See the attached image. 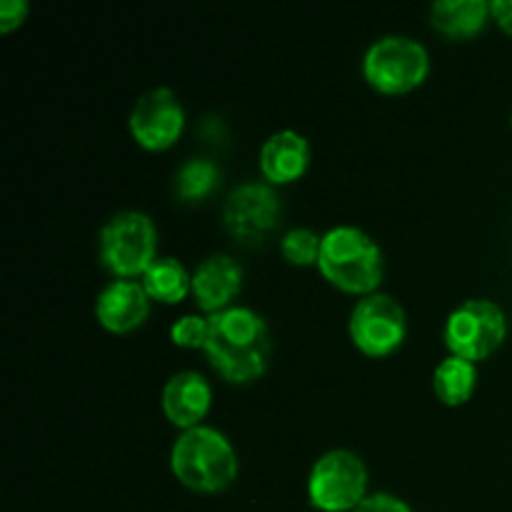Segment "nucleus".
<instances>
[{
	"label": "nucleus",
	"instance_id": "5701e85b",
	"mask_svg": "<svg viewBox=\"0 0 512 512\" xmlns=\"http://www.w3.org/2000/svg\"><path fill=\"white\" fill-rule=\"evenodd\" d=\"M490 15H493L495 23L512 35V0H493L490 3Z\"/></svg>",
	"mask_w": 512,
	"mask_h": 512
},
{
	"label": "nucleus",
	"instance_id": "a211bd4d",
	"mask_svg": "<svg viewBox=\"0 0 512 512\" xmlns=\"http://www.w3.org/2000/svg\"><path fill=\"white\" fill-rule=\"evenodd\" d=\"M220 168L215 160L210 158H188L178 170H175L173 178V193L175 198L183 200V203H200V200L208 198L220 183Z\"/></svg>",
	"mask_w": 512,
	"mask_h": 512
},
{
	"label": "nucleus",
	"instance_id": "9b49d317",
	"mask_svg": "<svg viewBox=\"0 0 512 512\" xmlns=\"http://www.w3.org/2000/svg\"><path fill=\"white\" fill-rule=\"evenodd\" d=\"M210 405H213V388L198 370H180V373L170 375L160 393V408H163L165 418L180 430L203 425L205 415L210 413Z\"/></svg>",
	"mask_w": 512,
	"mask_h": 512
},
{
	"label": "nucleus",
	"instance_id": "6ab92c4d",
	"mask_svg": "<svg viewBox=\"0 0 512 512\" xmlns=\"http://www.w3.org/2000/svg\"><path fill=\"white\" fill-rule=\"evenodd\" d=\"M320 245H323V235L315 233L313 228H290L288 233L280 238V253L290 265H318Z\"/></svg>",
	"mask_w": 512,
	"mask_h": 512
},
{
	"label": "nucleus",
	"instance_id": "f8f14e48",
	"mask_svg": "<svg viewBox=\"0 0 512 512\" xmlns=\"http://www.w3.org/2000/svg\"><path fill=\"white\" fill-rule=\"evenodd\" d=\"M150 295L140 280H110L95 298V318L110 333H130L150 315Z\"/></svg>",
	"mask_w": 512,
	"mask_h": 512
},
{
	"label": "nucleus",
	"instance_id": "f257e3e1",
	"mask_svg": "<svg viewBox=\"0 0 512 512\" xmlns=\"http://www.w3.org/2000/svg\"><path fill=\"white\" fill-rule=\"evenodd\" d=\"M208 318L210 335L205 355L210 365L228 383L245 385L258 380L268 370L273 355V340L263 315L248 305H230Z\"/></svg>",
	"mask_w": 512,
	"mask_h": 512
},
{
	"label": "nucleus",
	"instance_id": "423d86ee",
	"mask_svg": "<svg viewBox=\"0 0 512 512\" xmlns=\"http://www.w3.org/2000/svg\"><path fill=\"white\" fill-rule=\"evenodd\" d=\"M368 495V468L358 453L335 448L320 455L308 473V500L315 510L353 512Z\"/></svg>",
	"mask_w": 512,
	"mask_h": 512
},
{
	"label": "nucleus",
	"instance_id": "2eb2a0df",
	"mask_svg": "<svg viewBox=\"0 0 512 512\" xmlns=\"http://www.w3.org/2000/svg\"><path fill=\"white\" fill-rule=\"evenodd\" d=\"M490 18V3L485 0H435L430 5L433 28L455 40L478 35Z\"/></svg>",
	"mask_w": 512,
	"mask_h": 512
},
{
	"label": "nucleus",
	"instance_id": "4be33fe9",
	"mask_svg": "<svg viewBox=\"0 0 512 512\" xmlns=\"http://www.w3.org/2000/svg\"><path fill=\"white\" fill-rule=\"evenodd\" d=\"M30 5L25 0H3L0 3V33H10V30L20 28L28 18Z\"/></svg>",
	"mask_w": 512,
	"mask_h": 512
},
{
	"label": "nucleus",
	"instance_id": "aec40b11",
	"mask_svg": "<svg viewBox=\"0 0 512 512\" xmlns=\"http://www.w3.org/2000/svg\"><path fill=\"white\" fill-rule=\"evenodd\" d=\"M210 335V318L205 315H183L170 325V340L178 348H200L205 350Z\"/></svg>",
	"mask_w": 512,
	"mask_h": 512
},
{
	"label": "nucleus",
	"instance_id": "6e6552de",
	"mask_svg": "<svg viewBox=\"0 0 512 512\" xmlns=\"http://www.w3.org/2000/svg\"><path fill=\"white\" fill-rule=\"evenodd\" d=\"M348 333L360 353L368 358H388L405 343L408 315L393 295H363L348 318Z\"/></svg>",
	"mask_w": 512,
	"mask_h": 512
},
{
	"label": "nucleus",
	"instance_id": "1a4fd4ad",
	"mask_svg": "<svg viewBox=\"0 0 512 512\" xmlns=\"http://www.w3.org/2000/svg\"><path fill=\"white\" fill-rule=\"evenodd\" d=\"M280 198L270 183H240L225 198L223 223L233 238L240 243H263L278 225Z\"/></svg>",
	"mask_w": 512,
	"mask_h": 512
},
{
	"label": "nucleus",
	"instance_id": "dca6fc26",
	"mask_svg": "<svg viewBox=\"0 0 512 512\" xmlns=\"http://www.w3.org/2000/svg\"><path fill=\"white\" fill-rule=\"evenodd\" d=\"M140 283L150 300L165 305L180 303L185 300V295L193 293V275L178 258H170V255H158V260L143 273Z\"/></svg>",
	"mask_w": 512,
	"mask_h": 512
},
{
	"label": "nucleus",
	"instance_id": "4468645a",
	"mask_svg": "<svg viewBox=\"0 0 512 512\" xmlns=\"http://www.w3.org/2000/svg\"><path fill=\"white\" fill-rule=\"evenodd\" d=\"M310 143L298 130H278L260 148V173L270 185L295 183L310 165Z\"/></svg>",
	"mask_w": 512,
	"mask_h": 512
},
{
	"label": "nucleus",
	"instance_id": "f3484780",
	"mask_svg": "<svg viewBox=\"0 0 512 512\" xmlns=\"http://www.w3.org/2000/svg\"><path fill=\"white\" fill-rule=\"evenodd\" d=\"M475 385H478V365L458 355H448L433 370V390L445 405L468 403L475 393Z\"/></svg>",
	"mask_w": 512,
	"mask_h": 512
},
{
	"label": "nucleus",
	"instance_id": "7ed1b4c3",
	"mask_svg": "<svg viewBox=\"0 0 512 512\" xmlns=\"http://www.w3.org/2000/svg\"><path fill=\"white\" fill-rule=\"evenodd\" d=\"M318 270L343 293H378L383 280V250L358 225H335L323 233Z\"/></svg>",
	"mask_w": 512,
	"mask_h": 512
},
{
	"label": "nucleus",
	"instance_id": "20e7f679",
	"mask_svg": "<svg viewBox=\"0 0 512 512\" xmlns=\"http://www.w3.org/2000/svg\"><path fill=\"white\" fill-rule=\"evenodd\" d=\"M100 263L118 280L143 278L158 260V230L143 210H120L100 228Z\"/></svg>",
	"mask_w": 512,
	"mask_h": 512
},
{
	"label": "nucleus",
	"instance_id": "39448f33",
	"mask_svg": "<svg viewBox=\"0 0 512 512\" xmlns=\"http://www.w3.org/2000/svg\"><path fill=\"white\" fill-rule=\"evenodd\" d=\"M428 73V48L410 35H383L373 40L363 55L365 80L383 95L410 93L425 83Z\"/></svg>",
	"mask_w": 512,
	"mask_h": 512
},
{
	"label": "nucleus",
	"instance_id": "f03ea898",
	"mask_svg": "<svg viewBox=\"0 0 512 512\" xmlns=\"http://www.w3.org/2000/svg\"><path fill=\"white\" fill-rule=\"evenodd\" d=\"M173 475L195 493H220L238 478V453L228 435L213 425L180 430L170 448Z\"/></svg>",
	"mask_w": 512,
	"mask_h": 512
},
{
	"label": "nucleus",
	"instance_id": "412c9836",
	"mask_svg": "<svg viewBox=\"0 0 512 512\" xmlns=\"http://www.w3.org/2000/svg\"><path fill=\"white\" fill-rule=\"evenodd\" d=\"M353 512H413L403 498L393 493H368Z\"/></svg>",
	"mask_w": 512,
	"mask_h": 512
},
{
	"label": "nucleus",
	"instance_id": "9d476101",
	"mask_svg": "<svg viewBox=\"0 0 512 512\" xmlns=\"http://www.w3.org/2000/svg\"><path fill=\"white\" fill-rule=\"evenodd\" d=\"M128 128L135 143L148 150H168L178 143L185 128V108L175 90L160 85L140 95L130 110Z\"/></svg>",
	"mask_w": 512,
	"mask_h": 512
},
{
	"label": "nucleus",
	"instance_id": "ddd939ff",
	"mask_svg": "<svg viewBox=\"0 0 512 512\" xmlns=\"http://www.w3.org/2000/svg\"><path fill=\"white\" fill-rule=\"evenodd\" d=\"M243 285V268L228 253H213L193 270V298L208 315L230 308Z\"/></svg>",
	"mask_w": 512,
	"mask_h": 512
},
{
	"label": "nucleus",
	"instance_id": "0eeeda50",
	"mask_svg": "<svg viewBox=\"0 0 512 512\" xmlns=\"http://www.w3.org/2000/svg\"><path fill=\"white\" fill-rule=\"evenodd\" d=\"M508 335V318L495 300L470 298L448 315L443 328L450 355L478 363L490 358Z\"/></svg>",
	"mask_w": 512,
	"mask_h": 512
}]
</instances>
